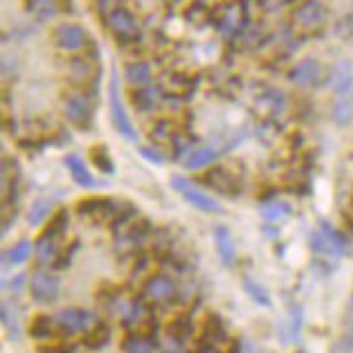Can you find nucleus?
<instances>
[{"instance_id": "nucleus-1", "label": "nucleus", "mask_w": 353, "mask_h": 353, "mask_svg": "<svg viewBox=\"0 0 353 353\" xmlns=\"http://www.w3.org/2000/svg\"><path fill=\"white\" fill-rule=\"evenodd\" d=\"M78 216L92 220L96 225L103 223H125V220L134 218V209L129 205H120L112 198H87L78 203Z\"/></svg>"}, {"instance_id": "nucleus-2", "label": "nucleus", "mask_w": 353, "mask_h": 353, "mask_svg": "<svg viewBox=\"0 0 353 353\" xmlns=\"http://www.w3.org/2000/svg\"><path fill=\"white\" fill-rule=\"evenodd\" d=\"M311 242V251L318 256V260H327V262H336L345 256L347 251V236L340 234L336 227H331L329 223H320L318 229L311 231L309 236Z\"/></svg>"}, {"instance_id": "nucleus-3", "label": "nucleus", "mask_w": 353, "mask_h": 353, "mask_svg": "<svg viewBox=\"0 0 353 353\" xmlns=\"http://www.w3.org/2000/svg\"><path fill=\"white\" fill-rule=\"evenodd\" d=\"M69 229V214L67 209H60L58 214L49 220V227L45 229V234L38 238L36 245V254L40 265H47V262H54L60 256V247H63V238Z\"/></svg>"}, {"instance_id": "nucleus-4", "label": "nucleus", "mask_w": 353, "mask_h": 353, "mask_svg": "<svg viewBox=\"0 0 353 353\" xmlns=\"http://www.w3.org/2000/svg\"><path fill=\"white\" fill-rule=\"evenodd\" d=\"M109 114H112V123L116 127V131L123 138L136 143L138 140V131L131 123V118L127 114V109L123 105V98H120V89H118V76L116 72H112V78H109Z\"/></svg>"}, {"instance_id": "nucleus-5", "label": "nucleus", "mask_w": 353, "mask_h": 353, "mask_svg": "<svg viewBox=\"0 0 353 353\" xmlns=\"http://www.w3.org/2000/svg\"><path fill=\"white\" fill-rule=\"evenodd\" d=\"M171 187H174L191 207L205 211V214H223V207H220L218 200H214L209 194H205L203 189H198L191 180L183 178V176H174L171 178Z\"/></svg>"}, {"instance_id": "nucleus-6", "label": "nucleus", "mask_w": 353, "mask_h": 353, "mask_svg": "<svg viewBox=\"0 0 353 353\" xmlns=\"http://www.w3.org/2000/svg\"><path fill=\"white\" fill-rule=\"evenodd\" d=\"M105 23H107L109 32L114 34V38L118 40V43L129 45V43H136V40L140 38V25H138V20L125 7L114 9V12L105 18Z\"/></svg>"}, {"instance_id": "nucleus-7", "label": "nucleus", "mask_w": 353, "mask_h": 353, "mask_svg": "<svg viewBox=\"0 0 353 353\" xmlns=\"http://www.w3.org/2000/svg\"><path fill=\"white\" fill-rule=\"evenodd\" d=\"M65 116L78 129H92L94 125V100L83 92L65 96Z\"/></svg>"}, {"instance_id": "nucleus-8", "label": "nucleus", "mask_w": 353, "mask_h": 353, "mask_svg": "<svg viewBox=\"0 0 353 353\" xmlns=\"http://www.w3.org/2000/svg\"><path fill=\"white\" fill-rule=\"evenodd\" d=\"M214 23L220 34L236 36L240 32H245V27H247V9L240 3H229L218 9V14L214 16Z\"/></svg>"}, {"instance_id": "nucleus-9", "label": "nucleus", "mask_w": 353, "mask_h": 353, "mask_svg": "<svg viewBox=\"0 0 353 353\" xmlns=\"http://www.w3.org/2000/svg\"><path fill=\"white\" fill-rule=\"evenodd\" d=\"M56 327L67 336H76V334H87L89 329L94 327V316L85 309H63L56 316Z\"/></svg>"}, {"instance_id": "nucleus-10", "label": "nucleus", "mask_w": 353, "mask_h": 353, "mask_svg": "<svg viewBox=\"0 0 353 353\" xmlns=\"http://www.w3.org/2000/svg\"><path fill=\"white\" fill-rule=\"evenodd\" d=\"M176 282L165 274L151 276L143 287V298L151 305H167L176 298Z\"/></svg>"}, {"instance_id": "nucleus-11", "label": "nucleus", "mask_w": 353, "mask_h": 353, "mask_svg": "<svg viewBox=\"0 0 353 353\" xmlns=\"http://www.w3.org/2000/svg\"><path fill=\"white\" fill-rule=\"evenodd\" d=\"M294 20L298 27L311 32V29H318L327 23V7L320 0H305L294 12Z\"/></svg>"}, {"instance_id": "nucleus-12", "label": "nucleus", "mask_w": 353, "mask_h": 353, "mask_svg": "<svg viewBox=\"0 0 353 353\" xmlns=\"http://www.w3.org/2000/svg\"><path fill=\"white\" fill-rule=\"evenodd\" d=\"M54 43L63 52H80L87 45V32L80 25H58L54 29Z\"/></svg>"}, {"instance_id": "nucleus-13", "label": "nucleus", "mask_w": 353, "mask_h": 353, "mask_svg": "<svg viewBox=\"0 0 353 353\" xmlns=\"http://www.w3.org/2000/svg\"><path fill=\"white\" fill-rule=\"evenodd\" d=\"M118 227V225H116ZM118 234V245L125 247V249H136L140 247L149 236V223L147 220H125L120 223V231Z\"/></svg>"}, {"instance_id": "nucleus-14", "label": "nucleus", "mask_w": 353, "mask_h": 353, "mask_svg": "<svg viewBox=\"0 0 353 353\" xmlns=\"http://www.w3.org/2000/svg\"><path fill=\"white\" fill-rule=\"evenodd\" d=\"M58 289H60L58 278L47 274V271H36L32 276V296L36 302H40V305L54 302L58 298Z\"/></svg>"}, {"instance_id": "nucleus-15", "label": "nucleus", "mask_w": 353, "mask_h": 353, "mask_svg": "<svg viewBox=\"0 0 353 353\" xmlns=\"http://www.w3.org/2000/svg\"><path fill=\"white\" fill-rule=\"evenodd\" d=\"M289 80L298 87H314L322 80V65L314 58H305L291 69Z\"/></svg>"}, {"instance_id": "nucleus-16", "label": "nucleus", "mask_w": 353, "mask_h": 353, "mask_svg": "<svg viewBox=\"0 0 353 353\" xmlns=\"http://www.w3.org/2000/svg\"><path fill=\"white\" fill-rule=\"evenodd\" d=\"M203 180H205V183H207L211 189L220 191V194H229V196H236V194H238V187H240L238 178H236L234 174H231V171L220 169V167L211 169L209 174L203 176Z\"/></svg>"}, {"instance_id": "nucleus-17", "label": "nucleus", "mask_w": 353, "mask_h": 353, "mask_svg": "<svg viewBox=\"0 0 353 353\" xmlns=\"http://www.w3.org/2000/svg\"><path fill=\"white\" fill-rule=\"evenodd\" d=\"M65 167L69 169V174H72L74 183L78 187H83V189H94V187H98V180L92 176V171L87 169L85 160L80 158V156H76V154L67 156L65 158Z\"/></svg>"}, {"instance_id": "nucleus-18", "label": "nucleus", "mask_w": 353, "mask_h": 353, "mask_svg": "<svg viewBox=\"0 0 353 353\" xmlns=\"http://www.w3.org/2000/svg\"><path fill=\"white\" fill-rule=\"evenodd\" d=\"M216 158H218V151L214 147H209V145H203V147L189 149L185 154L183 165L187 169H203V167H209Z\"/></svg>"}, {"instance_id": "nucleus-19", "label": "nucleus", "mask_w": 353, "mask_h": 353, "mask_svg": "<svg viewBox=\"0 0 353 353\" xmlns=\"http://www.w3.org/2000/svg\"><path fill=\"white\" fill-rule=\"evenodd\" d=\"M214 236H216V249L220 254V260H223L227 267H234L236 265V245H234V238L229 234V229L216 227Z\"/></svg>"}, {"instance_id": "nucleus-20", "label": "nucleus", "mask_w": 353, "mask_h": 353, "mask_svg": "<svg viewBox=\"0 0 353 353\" xmlns=\"http://www.w3.org/2000/svg\"><path fill=\"white\" fill-rule=\"evenodd\" d=\"M331 87H334L336 94H349L353 92V63L345 60V63H340L334 74H331Z\"/></svg>"}, {"instance_id": "nucleus-21", "label": "nucleus", "mask_w": 353, "mask_h": 353, "mask_svg": "<svg viewBox=\"0 0 353 353\" xmlns=\"http://www.w3.org/2000/svg\"><path fill=\"white\" fill-rule=\"evenodd\" d=\"M125 78L131 87H147L151 80V65L143 63V60H136V63H129L125 67Z\"/></svg>"}, {"instance_id": "nucleus-22", "label": "nucleus", "mask_w": 353, "mask_h": 353, "mask_svg": "<svg viewBox=\"0 0 353 353\" xmlns=\"http://www.w3.org/2000/svg\"><path fill=\"white\" fill-rule=\"evenodd\" d=\"M334 123L338 127H349L353 123V92L342 94L334 105Z\"/></svg>"}, {"instance_id": "nucleus-23", "label": "nucleus", "mask_w": 353, "mask_h": 353, "mask_svg": "<svg viewBox=\"0 0 353 353\" xmlns=\"http://www.w3.org/2000/svg\"><path fill=\"white\" fill-rule=\"evenodd\" d=\"M131 98H134V105L140 109V112H151V109H156L160 105L163 94H160V89H156V87H140Z\"/></svg>"}, {"instance_id": "nucleus-24", "label": "nucleus", "mask_w": 353, "mask_h": 353, "mask_svg": "<svg viewBox=\"0 0 353 353\" xmlns=\"http://www.w3.org/2000/svg\"><path fill=\"white\" fill-rule=\"evenodd\" d=\"M258 107H260L262 114L276 116L285 109V96H282L280 92H276V89H265L262 96H258Z\"/></svg>"}, {"instance_id": "nucleus-25", "label": "nucleus", "mask_w": 353, "mask_h": 353, "mask_svg": "<svg viewBox=\"0 0 353 353\" xmlns=\"http://www.w3.org/2000/svg\"><path fill=\"white\" fill-rule=\"evenodd\" d=\"M0 316H3V325H5V331L9 340H20V318H18V311L9 305V302H3V307H0Z\"/></svg>"}, {"instance_id": "nucleus-26", "label": "nucleus", "mask_w": 353, "mask_h": 353, "mask_svg": "<svg viewBox=\"0 0 353 353\" xmlns=\"http://www.w3.org/2000/svg\"><path fill=\"white\" fill-rule=\"evenodd\" d=\"M32 256V242L29 240H20L18 245H14L9 251L3 254V265L9 267V265H23L25 260H29Z\"/></svg>"}, {"instance_id": "nucleus-27", "label": "nucleus", "mask_w": 353, "mask_h": 353, "mask_svg": "<svg viewBox=\"0 0 353 353\" xmlns=\"http://www.w3.org/2000/svg\"><path fill=\"white\" fill-rule=\"evenodd\" d=\"M289 214H291V205L285 203V200H271V203H265L260 207V216L265 220H271V223L285 220Z\"/></svg>"}, {"instance_id": "nucleus-28", "label": "nucleus", "mask_w": 353, "mask_h": 353, "mask_svg": "<svg viewBox=\"0 0 353 353\" xmlns=\"http://www.w3.org/2000/svg\"><path fill=\"white\" fill-rule=\"evenodd\" d=\"M125 351L127 353H154L156 340L147 334H134L125 340Z\"/></svg>"}, {"instance_id": "nucleus-29", "label": "nucleus", "mask_w": 353, "mask_h": 353, "mask_svg": "<svg viewBox=\"0 0 353 353\" xmlns=\"http://www.w3.org/2000/svg\"><path fill=\"white\" fill-rule=\"evenodd\" d=\"M27 9L32 12L38 20H49L58 14L60 9V3L58 0H29L27 3Z\"/></svg>"}, {"instance_id": "nucleus-30", "label": "nucleus", "mask_w": 353, "mask_h": 353, "mask_svg": "<svg viewBox=\"0 0 353 353\" xmlns=\"http://www.w3.org/2000/svg\"><path fill=\"white\" fill-rule=\"evenodd\" d=\"M331 353H353V316H347L345 329H342L336 345L331 347Z\"/></svg>"}, {"instance_id": "nucleus-31", "label": "nucleus", "mask_w": 353, "mask_h": 353, "mask_svg": "<svg viewBox=\"0 0 353 353\" xmlns=\"http://www.w3.org/2000/svg\"><path fill=\"white\" fill-rule=\"evenodd\" d=\"M52 207H54V203H52L49 198H40V200H36L34 207L29 209V216H27L29 225H43L45 220L49 218V214H52Z\"/></svg>"}, {"instance_id": "nucleus-32", "label": "nucleus", "mask_w": 353, "mask_h": 353, "mask_svg": "<svg viewBox=\"0 0 353 353\" xmlns=\"http://www.w3.org/2000/svg\"><path fill=\"white\" fill-rule=\"evenodd\" d=\"M109 336H112V331H109L107 325H94L92 329L87 331L85 345L92 347V349H100V347H105L109 342Z\"/></svg>"}, {"instance_id": "nucleus-33", "label": "nucleus", "mask_w": 353, "mask_h": 353, "mask_svg": "<svg viewBox=\"0 0 353 353\" xmlns=\"http://www.w3.org/2000/svg\"><path fill=\"white\" fill-rule=\"evenodd\" d=\"M92 160L94 165L103 171V174H114V160L109 156V151L105 147H94L92 149Z\"/></svg>"}, {"instance_id": "nucleus-34", "label": "nucleus", "mask_w": 353, "mask_h": 353, "mask_svg": "<svg viewBox=\"0 0 353 353\" xmlns=\"http://www.w3.org/2000/svg\"><path fill=\"white\" fill-rule=\"evenodd\" d=\"M245 289H247V294L258 302V305H262V307H271V298H269V294L258 285L256 280L245 278Z\"/></svg>"}, {"instance_id": "nucleus-35", "label": "nucleus", "mask_w": 353, "mask_h": 353, "mask_svg": "<svg viewBox=\"0 0 353 353\" xmlns=\"http://www.w3.org/2000/svg\"><path fill=\"white\" fill-rule=\"evenodd\" d=\"M151 138L158 140V143H169V140H174V125L169 123V120H160V123L151 129Z\"/></svg>"}, {"instance_id": "nucleus-36", "label": "nucleus", "mask_w": 353, "mask_h": 353, "mask_svg": "<svg viewBox=\"0 0 353 353\" xmlns=\"http://www.w3.org/2000/svg\"><path fill=\"white\" fill-rule=\"evenodd\" d=\"M56 325V320H49L47 316H38L32 325V336L36 338H49L52 336V329Z\"/></svg>"}, {"instance_id": "nucleus-37", "label": "nucleus", "mask_w": 353, "mask_h": 353, "mask_svg": "<svg viewBox=\"0 0 353 353\" xmlns=\"http://www.w3.org/2000/svg\"><path fill=\"white\" fill-rule=\"evenodd\" d=\"M92 72H94V65L85 58H78L72 63V76L76 80H80V83H85V80L92 76Z\"/></svg>"}, {"instance_id": "nucleus-38", "label": "nucleus", "mask_w": 353, "mask_h": 353, "mask_svg": "<svg viewBox=\"0 0 353 353\" xmlns=\"http://www.w3.org/2000/svg\"><path fill=\"white\" fill-rule=\"evenodd\" d=\"M209 18L211 16H209L207 7L203 3H196V5H191L187 9V20H189V23H194V25H203V23H207Z\"/></svg>"}, {"instance_id": "nucleus-39", "label": "nucleus", "mask_w": 353, "mask_h": 353, "mask_svg": "<svg viewBox=\"0 0 353 353\" xmlns=\"http://www.w3.org/2000/svg\"><path fill=\"white\" fill-rule=\"evenodd\" d=\"M189 331H191V325L187 318H178L176 322H171V327H169L171 338H178V340H185L189 336Z\"/></svg>"}, {"instance_id": "nucleus-40", "label": "nucleus", "mask_w": 353, "mask_h": 353, "mask_svg": "<svg viewBox=\"0 0 353 353\" xmlns=\"http://www.w3.org/2000/svg\"><path fill=\"white\" fill-rule=\"evenodd\" d=\"M336 32L342 36V38H351L353 36V14H349V16H345L338 23V27H336Z\"/></svg>"}, {"instance_id": "nucleus-41", "label": "nucleus", "mask_w": 353, "mask_h": 353, "mask_svg": "<svg viewBox=\"0 0 353 353\" xmlns=\"http://www.w3.org/2000/svg\"><path fill=\"white\" fill-rule=\"evenodd\" d=\"M114 9H118V5H116V0H98V12H100V16H109L114 12Z\"/></svg>"}, {"instance_id": "nucleus-42", "label": "nucleus", "mask_w": 353, "mask_h": 353, "mask_svg": "<svg viewBox=\"0 0 353 353\" xmlns=\"http://www.w3.org/2000/svg\"><path fill=\"white\" fill-rule=\"evenodd\" d=\"M140 151H143V156H145V158H149L151 163H156V165H163V163H165V158L160 156L158 151H154V149H151V147H143V149H140Z\"/></svg>"}, {"instance_id": "nucleus-43", "label": "nucleus", "mask_w": 353, "mask_h": 353, "mask_svg": "<svg viewBox=\"0 0 353 353\" xmlns=\"http://www.w3.org/2000/svg\"><path fill=\"white\" fill-rule=\"evenodd\" d=\"M242 353H262V351L254 345V342L245 340V342H242Z\"/></svg>"}, {"instance_id": "nucleus-44", "label": "nucleus", "mask_w": 353, "mask_h": 353, "mask_svg": "<svg viewBox=\"0 0 353 353\" xmlns=\"http://www.w3.org/2000/svg\"><path fill=\"white\" fill-rule=\"evenodd\" d=\"M23 282H25V276H18L12 285H5V287H12V291H18L20 287H23Z\"/></svg>"}, {"instance_id": "nucleus-45", "label": "nucleus", "mask_w": 353, "mask_h": 353, "mask_svg": "<svg viewBox=\"0 0 353 353\" xmlns=\"http://www.w3.org/2000/svg\"><path fill=\"white\" fill-rule=\"evenodd\" d=\"M291 0H267V7H280V5H287Z\"/></svg>"}, {"instance_id": "nucleus-46", "label": "nucleus", "mask_w": 353, "mask_h": 353, "mask_svg": "<svg viewBox=\"0 0 353 353\" xmlns=\"http://www.w3.org/2000/svg\"><path fill=\"white\" fill-rule=\"evenodd\" d=\"M196 353H220V351H218L216 347H200Z\"/></svg>"}, {"instance_id": "nucleus-47", "label": "nucleus", "mask_w": 353, "mask_h": 353, "mask_svg": "<svg viewBox=\"0 0 353 353\" xmlns=\"http://www.w3.org/2000/svg\"><path fill=\"white\" fill-rule=\"evenodd\" d=\"M347 316H353V294H351V300H349V307H347Z\"/></svg>"}, {"instance_id": "nucleus-48", "label": "nucleus", "mask_w": 353, "mask_h": 353, "mask_svg": "<svg viewBox=\"0 0 353 353\" xmlns=\"http://www.w3.org/2000/svg\"><path fill=\"white\" fill-rule=\"evenodd\" d=\"M165 353H178V351H165Z\"/></svg>"}]
</instances>
